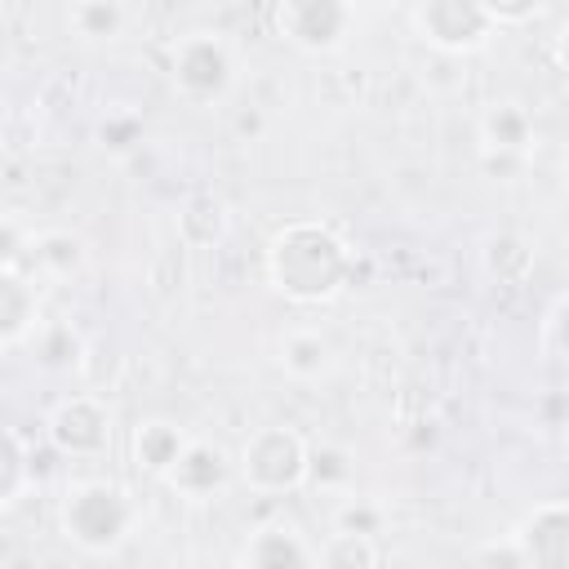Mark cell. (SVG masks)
I'll use <instances>...</instances> for the list:
<instances>
[{"label":"cell","instance_id":"ac0fdd59","mask_svg":"<svg viewBox=\"0 0 569 569\" xmlns=\"http://www.w3.org/2000/svg\"><path fill=\"white\" fill-rule=\"evenodd\" d=\"M382 560L373 533H360V529H333L325 542H320V565L329 569H373Z\"/></svg>","mask_w":569,"mask_h":569},{"label":"cell","instance_id":"7c38bea8","mask_svg":"<svg viewBox=\"0 0 569 569\" xmlns=\"http://www.w3.org/2000/svg\"><path fill=\"white\" fill-rule=\"evenodd\" d=\"M40 325H44V311H40V289L31 271L0 267V347L4 351L27 347Z\"/></svg>","mask_w":569,"mask_h":569},{"label":"cell","instance_id":"9a60e30c","mask_svg":"<svg viewBox=\"0 0 569 569\" xmlns=\"http://www.w3.org/2000/svg\"><path fill=\"white\" fill-rule=\"evenodd\" d=\"M133 18L129 0H67V31L80 44H116L129 36Z\"/></svg>","mask_w":569,"mask_h":569},{"label":"cell","instance_id":"5bb4252c","mask_svg":"<svg viewBox=\"0 0 569 569\" xmlns=\"http://www.w3.org/2000/svg\"><path fill=\"white\" fill-rule=\"evenodd\" d=\"M276 365H280L284 378H293V382H320V378L333 373V365H338V347L329 342V333L302 325V329H289V333L280 338V347H276Z\"/></svg>","mask_w":569,"mask_h":569},{"label":"cell","instance_id":"4316f807","mask_svg":"<svg viewBox=\"0 0 569 569\" xmlns=\"http://www.w3.org/2000/svg\"><path fill=\"white\" fill-rule=\"evenodd\" d=\"M551 53H556V67L569 76V22L556 31V44H551Z\"/></svg>","mask_w":569,"mask_h":569},{"label":"cell","instance_id":"277c9868","mask_svg":"<svg viewBox=\"0 0 569 569\" xmlns=\"http://www.w3.org/2000/svg\"><path fill=\"white\" fill-rule=\"evenodd\" d=\"M169 80H173L178 98H187L196 107H213L240 80L236 49L218 31H187L169 49Z\"/></svg>","mask_w":569,"mask_h":569},{"label":"cell","instance_id":"f1b7e54d","mask_svg":"<svg viewBox=\"0 0 569 569\" xmlns=\"http://www.w3.org/2000/svg\"><path fill=\"white\" fill-rule=\"evenodd\" d=\"M356 4H382V0H356Z\"/></svg>","mask_w":569,"mask_h":569},{"label":"cell","instance_id":"d6986e66","mask_svg":"<svg viewBox=\"0 0 569 569\" xmlns=\"http://www.w3.org/2000/svg\"><path fill=\"white\" fill-rule=\"evenodd\" d=\"M178 231H182V240L196 244V249H200V244H213V240L227 231V209H222L213 196H196V200L182 204Z\"/></svg>","mask_w":569,"mask_h":569},{"label":"cell","instance_id":"30bf717a","mask_svg":"<svg viewBox=\"0 0 569 569\" xmlns=\"http://www.w3.org/2000/svg\"><path fill=\"white\" fill-rule=\"evenodd\" d=\"M236 476H240V467H236V458H231L222 445L191 436V445L182 449V458H178V467L169 471L164 485H169L178 498H187V502H213V498L227 493V485H231Z\"/></svg>","mask_w":569,"mask_h":569},{"label":"cell","instance_id":"8992f818","mask_svg":"<svg viewBox=\"0 0 569 569\" xmlns=\"http://www.w3.org/2000/svg\"><path fill=\"white\" fill-rule=\"evenodd\" d=\"M409 27L427 49L449 53V58L485 49L498 31V22L485 13L480 0H413L409 4Z\"/></svg>","mask_w":569,"mask_h":569},{"label":"cell","instance_id":"cb8c5ba5","mask_svg":"<svg viewBox=\"0 0 569 569\" xmlns=\"http://www.w3.org/2000/svg\"><path fill=\"white\" fill-rule=\"evenodd\" d=\"M467 560H471V565H489V569H525V551H520V542H516L511 533L471 547Z\"/></svg>","mask_w":569,"mask_h":569},{"label":"cell","instance_id":"7402d4cb","mask_svg":"<svg viewBox=\"0 0 569 569\" xmlns=\"http://www.w3.org/2000/svg\"><path fill=\"white\" fill-rule=\"evenodd\" d=\"M351 453L347 449H338V445H320V449H311V476H307V485H320V489H342L347 480H351Z\"/></svg>","mask_w":569,"mask_h":569},{"label":"cell","instance_id":"8fae6325","mask_svg":"<svg viewBox=\"0 0 569 569\" xmlns=\"http://www.w3.org/2000/svg\"><path fill=\"white\" fill-rule=\"evenodd\" d=\"M476 138H480L485 160H520L533 147L538 124L520 98H493L476 120Z\"/></svg>","mask_w":569,"mask_h":569},{"label":"cell","instance_id":"484cf974","mask_svg":"<svg viewBox=\"0 0 569 569\" xmlns=\"http://www.w3.org/2000/svg\"><path fill=\"white\" fill-rule=\"evenodd\" d=\"M373 525H378V511L373 507H365V502H347L342 511H338V529H360V533H373Z\"/></svg>","mask_w":569,"mask_h":569},{"label":"cell","instance_id":"52a82bcc","mask_svg":"<svg viewBox=\"0 0 569 569\" xmlns=\"http://www.w3.org/2000/svg\"><path fill=\"white\" fill-rule=\"evenodd\" d=\"M44 431H49V445L58 453H67V458H98L111 445V409H107V400L80 391V396H67V400L53 405Z\"/></svg>","mask_w":569,"mask_h":569},{"label":"cell","instance_id":"6da1fadb","mask_svg":"<svg viewBox=\"0 0 569 569\" xmlns=\"http://www.w3.org/2000/svg\"><path fill=\"white\" fill-rule=\"evenodd\" d=\"M262 271L271 293H280L293 307H325L333 302L351 276H356V253L351 244L320 218H293L276 227L262 253Z\"/></svg>","mask_w":569,"mask_h":569},{"label":"cell","instance_id":"9c48e42d","mask_svg":"<svg viewBox=\"0 0 569 569\" xmlns=\"http://www.w3.org/2000/svg\"><path fill=\"white\" fill-rule=\"evenodd\" d=\"M511 538L525 551V569H569V502L551 498L529 507L516 520Z\"/></svg>","mask_w":569,"mask_h":569},{"label":"cell","instance_id":"603a6c76","mask_svg":"<svg viewBox=\"0 0 569 569\" xmlns=\"http://www.w3.org/2000/svg\"><path fill=\"white\" fill-rule=\"evenodd\" d=\"M542 356L556 365H569V293L556 298L542 320Z\"/></svg>","mask_w":569,"mask_h":569},{"label":"cell","instance_id":"4fadbf2b","mask_svg":"<svg viewBox=\"0 0 569 569\" xmlns=\"http://www.w3.org/2000/svg\"><path fill=\"white\" fill-rule=\"evenodd\" d=\"M191 445V431L173 418H142L133 431H129V453H133V467L151 480H169V471L178 467L182 449Z\"/></svg>","mask_w":569,"mask_h":569},{"label":"cell","instance_id":"ba28073f","mask_svg":"<svg viewBox=\"0 0 569 569\" xmlns=\"http://www.w3.org/2000/svg\"><path fill=\"white\" fill-rule=\"evenodd\" d=\"M236 565H244V569H307V565H320V542H311L298 520L271 516L244 538V547L236 551Z\"/></svg>","mask_w":569,"mask_h":569},{"label":"cell","instance_id":"3957f363","mask_svg":"<svg viewBox=\"0 0 569 569\" xmlns=\"http://www.w3.org/2000/svg\"><path fill=\"white\" fill-rule=\"evenodd\" d=\"M236 467H240V480L262 493V498H280V493H293L307 485L311 476V445L284 427V422H271V427H258L244 436L240 453H236Z\"/></svg>","mask_w":569,"mask_h":569},{"label":"cell","instance_id":"44dd1931","mask_svg":"<svg viewBox=\"0 0 569 569\" xmlns=\"http://www.w3.org/2000/svg\"><path fill=\"white\" fill-rule=\"evenodd\" d=\"M485 267L507 280V284H520L529 271H533V249L520 240V236H493L489 249H485Z\"/></svg>","mask_w":569,"mask_h":569},{"label":"cell","instance_id":"d4e9b609","mask_svg":"<svg viewBox=\"0 0 569 569\" xmlns=\"http://www.w3.org/2000/svg\"><path fill=\"white\" fill-rule=\"evenodd\" d=\"M480 4H485V13H489L498 27H525V22L542 18L551 0H480Z\"/></svg>","mask_w":569,"mask_h":569},{"label":"cell","instance_id":"ffe728a7","mask_svg":"<svg viewBox=\"0 0 569 569\" xmlns=\"http://www.w3.org/2000/svg\"><path fill=\"white\" fill-rule=\"evenodd\" d=\"M31 485V449L18 427L4 431V476H0V511H13Z\"/></svg>","mask_w":569,"mask_h":569},{"label":"cell","instance_id":"e0dca14e","mask_svg":"<svg viewBox=\"0 0 569 569\" xmlns=\"http://www.w3.org/2000/svg\"><path fill=\"white\" fill-rule=\"evenodd\" d=\"M27 347H31V351H36V360H40L44 369H53V373L76 369V365H80V356H84L80 333H76L71 325H62V320H44Z\"/></svg>","mask_w":569,"mask_h":569},{"label":"cell","instance_id":"7a4b0ae2","mask_svg":"<svg viewBox=\"0 0 569 569\" xmlns=\"http://www.w3.org/2000/svg\"><path fill=\"white\" fill-rule=\"evenodd\" d=\"M138 529V498L120 480H71L58 498V533L80 556H116Z\"/></svg>","mask_w":569,"mask_h":569},{"label":"cell","instance_id":"5b68a950","mask_svg":"<svg viewBox=\"0 0 569 569\" xmlns=\"http://www.w3.org/2000/svg\"><path fill=\"white\" fill-rule=\"evenodd\" d=\"M356 18H360L356 0H276L271 9L276 36L311 58L338 53L356 36Z\"/></svg>","mask_w":569,"mask_h":569},{"label":"cell","instance_id":"83f0119b","mask_svg":"<svg viewBox=\"0 0 569 569\" xmlns=\"http://www.w3.org/2000/svg\"><path fill=\"white\" fill-rule=\"evenodd\" d=\"M560 187H565V196H569V151L560 156Z\"/></svg>","mask_w":569,"mask_h":569},{"label":"cell","instance_id":"2e32d148","mask_svg":"<svg viewBox=\"0 0 569 569\" xmlns=\"http://www.w3.org/2000/svg\"><path fill=\"white\" fill-rule=\"evenodd\" d=\"M84 240L62 231V227H49V231H36V249H31V271H44L53 280H67L84 267Z\"/></svg>","mask_w":569,"mask_h":569}]
</instances>
